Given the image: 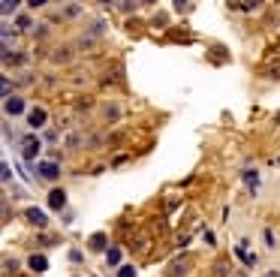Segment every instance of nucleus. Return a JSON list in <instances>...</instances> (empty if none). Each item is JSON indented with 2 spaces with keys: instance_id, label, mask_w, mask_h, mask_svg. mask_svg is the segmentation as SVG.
<instances>
[{
  "instance_id": "nucleus-11",
  "label": "nucleus",
  "mask_w": 280,
  "mask_h": 277,
  "mask_svg": "<svg viewBox=\"0 0 280 277\" xmlns=\"http://www.w3.org/2000/svg\"><path fill=\"white\" fill-rule=\"evenodd\" d=\"M117 277H136V268L133 265H121L117 268Z\"/></svg>"
},
{
  "instance_id": "nucleus-3",
  "label": "nucleus",
  "mask_w": 280,
  "mask_h": 277,
  "mask_svg": "<svg viewBox=\"0 0 280 277\" xmlns=\"http://www.w3.org/2000/svg\"><path fill=\"white\" fill-rule=\"evenodd\" d=\"M63 205H66V193H63V190H52V193H49V208L60 211Z\"/></svg>"
},
{
  "instance_id": "nucleus-2",
  "label": "nucleus",
  "mask_w": 280,
  "mask_h": 277,
  "mask_svg": "<svg viewBox=\"0 0 280 277\" xmlns=\"http://www.w3.org/2000/svg\"><path fill=\"white\" fill-rule=\"evenodd\" d=\"M36 175L46 181H55L60 175V169H57V163H36Z\"/></svg>"
},
{
  "instance_id": "nucleus-13",
  "label": "nucleus",
  "mask_w": 280,
  "mask_h": 277,
  "mask_svg": "<svg viewBox=\"0 0 280 277\" xmlns=\"http://www.w3.org/2000/svg\"><path fill=\"white\" fill-rule=\"evenodd\" d=\"M235 277H244V274H235Z\"/></svg>"
},
{
  "instance_id": "nucleus-4",
  "label": "nucleus",
  "mask_w": 280,
  "mask_h": 277,
  "mask_svg": "<svg viewBox=\"0 0 280 277\" xmlns=\"http://www.w3.org/2000/svg\"><path fill=\"white\" fill-rule=\"evenodd\" d=\"M27 220H30L33 226H46V223H49V217H46L43 208H27Z\"/></svg>"
},
{
  "instance_id": "nucleus-12",
  "label": "nucleus",
  "mask_w": 280,
  "mask_h": 277,
  "mask_svg": "<svg viewBox=\"0 0 280 277\" xmlns=\"http://www.w3.org/2000/svg\"><path fill=\"white\" fill-rule=\"evenodd\" d=\"M265 277H280V271H268V274H265Z\"/></svg>"
},
{
  "instance_id": "nucleus-1",
  "label": "nucleus",
  "mask_w": 280,
  "mask_h": 277,
  "mask_svg": "<svg viewBox=\"0 0 280 277\" xmlns=\"http://www.w3.org/2000/svg\"><path fill=\"white\" fill-rule=\"evenodd\" d=\"M36 154H39V139H33V136L21 139V157H24V160H33Z\"/></svg>"
},
{
  "instance_id": "nucleus-5",
  "label": "nucleus",
  "mask_w": 280,
  "mask_h": 277,
  "mask_svg": "<svg viewBox=\"0 0 280 277\" xmlns=\"http://www.w3.org/2000/svg\"><path fill=\"white\" fill-rule=\"evenodd\" d=\"M3 109H6V114H21V111H24V100H21V97H9Z\"/></svg>"
},
{
  "instance_id": "nucleus-10",
  "label": "nucleus",
  "mask_w": 280,
  "mask_h": 277,
  "mask_svg": "<svg viewBox=\"0 0 280 277\" xmlns=\"http://www.w3.org/2000/svg\"><path fill=\"white\" fill-rule=\"evenodd\" d=\"M244 181H247V187L256 193V187H259V175H256V172H244Z\"/></svg>"
},
{
  "instance_id": "nucleus-8",
  "label": "nucleus",
  "mask_w": 280,
  "mask_h": 277,
  "mask_svg": "<svg viewBox=\"0 0 280 277\" xmlns=\"http://www.w3.org/2000/svg\"><path fill=\"white\" fill-rule=\"evenodd\" d=\"M106 262L109 265H121V247H109L106 250Z\"/></svg>"
},
{
  "instance_id": "nucleus-9",
  "label": "nucleus",
  "mask_w": 280,
  "mask_h": 277,
  "mask_svg": "<svg viewBox=\"0 0 280 277\" xmlns=\"http://www.w3.org/2000/svg\"><path fill=\"white\" fill-rule=\"evenodd\" d=\"M91 250H109V247H106V235H103V232L91 235Z\"/></svg>"
},
{
  "instance_id": "nucleus-7",
  "label": "nucleus",
  "mask_w": 280,
  "mask_h": 277,
  "mask_svg": "<svg viewBox=\"0 0 280 277\" xmlns=\"http://www.w3.org/2000/svg\"><path fill=\"white\" fill-rule=\"evenodd\" d=\"M27 262H30V268H33V271H46V268H49V259H46L43 253H33Z\"/></svg>"
},
{
  "instance_id": "nucleus-6",
  "label": "nucleus",
  "mask_w": 280,
  "mask_h": 277,
  "mask_svg": "<svg viewBox=\"0 0 280 277\" xmlns=\"http://www.w3.org/2000/svg\"><path fill=\"white\" fill-rule=\"evenodd\" d=\"M27 124H30V127H43V124H46V111H43V109H30Z\"/></svg>"
}]
</instances>
